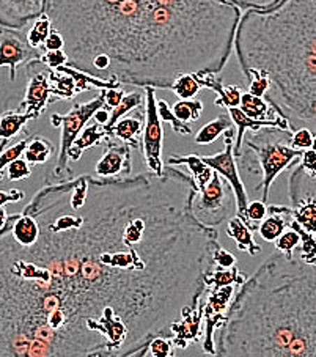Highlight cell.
Segmentation results:
<instances>
[{
    "label": "cell",
    "mask_w": 316,
    "mask_h": 357,
    "mask_svg": "<svg viewBox=\"0 0 316 357\" xmlns=\"http://www.w3.org/2000/svg\"><path fill=\"white\" fill-rule=\"evenodd\" d=\"M197 192L172 165L41 188L21 211L36 243L0 233V357H145L154 337H178L219 245L192 213Z\"/></svg>",
    "instance_id": "obj_1"
},
{
    "label": "cell",
    "mask_w": 316,
    "mask_h": 357,
    "mask_svg": "<svg viewBox=\"0 0 316 357\" xmlns=\"http://www.w3.org/2000/svg\"><path fill=\"white\" fill-rule=\"evenodd\" d=\"M68 66L120 85L170 90L183 75L218 76L243 10L228 0H45Z\"/></svg>",
    "instance_id": "obj_2"
},
{
    "label": "cell",
    "mask_w": 316,
    "mask_h": 357,
    "mask_svg": "<svg viewBox=\"0 0 316 357\" xmlns=\"http://www.w3.org/2000/svg\"><path fill=\"white\" fill-rule=\"evenodd\" d=\"M316 264L274 252L241 283L214 357H316Z\"/></svg>",
    "instance_id": "obj_3"
},
{
    "label": "cell",
    "mask_w": 316,
    "mask_h": 357,
    "mask_svg": "<svg viewBox=\"0 0 316 357\" xmlns=\"http://www.w3.org/2000/svg\"><path fill=\"white\" fill-rule=\"evenodd\" d=\"M244 77H268L264 101L287 116L291 132L316 125V0H278L241 15L233 40Z\"/></svg>",
    "instance_id": "obj_4"
},
{
    "label": "cell",
    "mask_w": 316,
    "mask_h": 357,
    "mask_svg": "<svg viewBox=\"0 0 316 357\" xmlns=\"http://www.w3.org/2000/svg\"><path fill=\"white\" fill-rule=\"evenodd\" d=\"M291 131L277 128H262L244 134L236 159L238 169L249 176H259L255 190H262V202L268 203L269 189L276 178L299 161L302 153L289 145Z\"/></svg>",
    "instance_id": "obj_5"
},
{
    "label": "cell",
    "mask_w": 316,
    "mask_h": 357,
    "mask_svg": "<svg viewBox=\"0 0 316 357\" xmlns=\"http://www.w3.org/2000/svg\"><path fill=\"white\" fill-rule=\"evenodd\" d=\"M103 106L104 90H99L93 100L86 102L73 104V107L68 114H52L51 125L54 128H61V135L57 162H55L54 167L46 174V184L61 183L74 178L73 170L70 169V165H68V162H70V159H68V150H70V146L73 145V142L76 140L80 131L86 126V123L93 119V114Z\"/></svg>",
    "instance_id": "obj_6"
},
{
    "label": "cell",
    "mask_w": 316,
    "mask_h": 357,
    "mask_svg": "<svg viewBox=\"0 0 316 357\" xmlns=\"http://www.w3.org/2000/svg\"><path fill=\"white\" fill-rule=\"evenodd\" d=\"M192 213L204 227L216 229L236 214V202L232 186L213 170L209 183L195 194L192 200Z\"/></svg>",
    "instance_id": "obj_7"
},
{
    "label": "cell",
    "mask_w": 316,
    "mask_h": 357,
    "mask_svg": "<svg viewBox=\"0 0 316 357\" xmlns=\"http://www.w3.org/2000/svg\"><path fill=\"white\" fill-rule=\"evenodd\" d=\"M144 106H145V126L142 132L140 151L144 155L148 172L156 175L164 174L165 164L163 161V145H164V128L156 109V90L151 87L144 89Z\"/></svg>",
    "instance_id": "obj_8"
},
{
    "label": "cell",
    "mask_w": 316,
    "mask_h": 357,
    "mask_svg": "<svg viewBox=\"0 0 316 357\" xmlns=\"http://www.w3.org/2000/svg\"><path fill=\"white\" fill-rule=\"evenodd\" d=\"M234 137H236V129H228L224 132V150L216 153L213 156H202V161L230 184L234 194V202H236V214L234 216L243 220L249 199H247L244 181L239 176L236 159L233 156Z\"/></svg>",
    "instance_id": "obj_9"
},
{
    "label": "cell",
    "mask_w": 316,
    "mask_h": 357,
    "mask_svg": "<svg viewBox=\"0 0 316 357\" xmlns=\"http://www.w3.org/2000/svg\"><path fill=\"white\" fill-rule=\"evenodd\" d=\"M26 75L29 82L26 95L20 104V112L32 115L33 120H38L46 112L49 104L54 102L52 85L49 82L47 68L35 60L26 63Z\"/></svg>",
    "instance_id": "obj_10"
},
{
    "label": "cell",
    "mask_w": 316,
    "mask_h": 357,
    "mask_svg": "<svg viewBox=\"0 0 316 357\" xmlns=\"http://www.w3.org/2000/svg\"><path fill=\"white\" fill-rule=\"evenodd\" d=\"M104 155L95 165V174L99 178H125L133 172V150L131 146L120 140L107 137L103 144Z\"/></svg>",
    "instance_id": "obj_11"
},
{
    "label": "cell",
    "mask_w": 316,
    "mask_h": 357,
    "mask_svg": "<svg viewBox=\"0 0 316 357\" xmlns=\"http://www.w3.org/2000/svg\"><path fill=\"white\" fill-rule=\"evenodd\" d=\"M43 52L40 49H33L22 38L17 30L2 29L0 30V68H10V81L16 79L17 66L27 61L38 59Z\"/></svg>",
    "instance_id": "obj_12"
},
{
    "label": "cell",
    "mask_w": 316,
    "mask_h": 357,
    "mask_svg": "<svg viewBox=\"0 0 316 357\" xmlns=\"http://www.w3.org/2000/svg\"><path fill=\"white\" fill-rule=\"evenodd\" d=\"M43 13L45 0H0V27L20 32Z\"/></svg>",
    "instance_id": "obj_13"
},
{
    "label": "cell",
    "mask_w": 316,
    "mask_h": 357,
    "mask_svg": "<svg viewBox=\"0 0 316 357\" xmlns=\"http://www.w3.org/2000/svg\"><path fill=\"white\" fill-rule=\"evenodd\" d=\"M145 126V106L134 109L133 112L126 114L116 125L109 131V137L120 140L123 144L131 146V150H140L142 132Z\"/></svg>",
    "instance_id": "obj_14"
},
{
    "label": "cell",
    "mask_w": 316,
    "mask_h": 357,
    "mask_svg": "<svg viewBox=\"0 0 316 357\" xmlns=\"http://www.w3.org/2000/svg\"><path fill=\"white\" fill-rule=\"evenodd\" d=\"M291 208L282 205H268V216L258 225V233L264 241L276 243V239L288 229Z\"/></svg>",
    "instance_id": "obj_15"
},
{
    "label": "cell",
    "mask_w": 316,
    "mask_h": 357,
    "mask_svg": "<svg viewBox=\"0 0 316 357\" xmlns=\"http://www.w3.org/2000/svg\"><path fill=\"white\" fill-rule=\"evenodd\" d=\"M198 81H200L202 89H209L218 93V98L214 100V104L218 107H239L241 96H243V89L238 87V85H225L220 77L214 75L202 76L198 77Z\"/></svg>",
    "instance_id": "obj_16"
},
{
    "label": "cell",
    "mask_w": 316,
    "mask_h": 357,
    "mask_svg": "<svg viewBox=\"0 0 316 357\" xmlns=\"http://www.w3.org/2000/svg\"><path fill=\"white\" fill-rule=\"evenodd\" d=\"M107 137L109 134L105 132L104 128L101 125H98V123L85 126L82 129V132H80L76 137V140L73 142L70 150H68V159L73 162L80 161V158H82L85 150L91 149V146L101 145Z\"/></svg>",
    "instance_id": "obj_17"
},
{
    "label": "cell",
    "mask_w": 316,
    "mask_h": 357,
    "mask_svg": "<svg viewBox=\"0 0 316 357\" xmlns=\"http://www.w3.org/2000/svg\"><path fill=\"white\" fill-rule=\"evenodd\" d=\"M30 120H33L32 115L20 112V110L10 109L2 112L0 115V151L11 145V140L22 131V128Z\"/></svg>",
    "instance_id": "obj_18"
},
{
    "label": "cell",
    "mask_w": 316,
    "mask_h": 357,
    "mask_svg": "<svg viewBox=\"0 0 316 357\" xmlns=\"http://www.w3.org/2000/svg\"><path fill=\"white\" fill-rule=\"evenodd\" d=\"M239 109L246 116L253 120H263V121H276L278 119H282V114L276 112L268 102L264 101V98H257L247 91H243V96H241V102H239ZM287 119V116H285Z\"/></svg>",
    "instance_id": "obj_19"
},
{
    "label": "cell",
    "mask_w": 316,
    "mask_h": 357,
    "mask_svg": "<svg viewBox=\"0 0 316 357\" xmlns=\"http://www.w3.org/2000/svg\"><path fill=\"white\" fill-rule=\"evenodd\" d=\"M186 164L190 170L192 174V180H194L195 186L198 190H202L206 184L209 183L211 176H213V169L208 167L206 164L202 161V156L198 155H172L169 158V161H167V165H172V167H175V165H181Z\"/></svg>",
    "instance_id": "obj_20"
},
{
    "label": "cell",
    "mask_w": 316,
    "mask_h": 357,
    "mask_svg": "<svg viewBox=\"0 0 316 357\" xmlns=\"http://www.w3.org/2000/svg\"><path fill=\"white\" fill-rule=\"evenodd\" d=\"M10 231L15 241L20 245H22V248H29V245L35 244L36 239L40 236L38 222H36L35 218L24 213L16 214Z\"/></svg>",
    "instance_id": "obj_21"
},
{
    "label": "cell",
    "mask_w": 316,
    "mask_h": 357,
    "mask_svg": "<svg viewBox=\"0 0 316 357\" xmlns=\"http://www.w3.org/2000/svg\"><path fill=\"white\" fill-rule=\"evenodd\" d=\"M227 235L238 244V249L247 252L250 257H255L262 252V245H258L253 239V233L247 229L246 224L238 216L228 219Z\"/></svg>",
    "instance_id": "obj_22"
},
{
    "label": "cell",
    "mask_w": 316,
    "mask_h": 357,
    "mask_svg": "<svg viewBox=\"0 0 316 357\" xmlns=\"http://www.w3.org/2000/svg\"><path fill=\"white\" fill-rule=\"evenodd\" d=\"M55 151L54 144L49 139L43 137L40 134H33L30 137V142L27 145L26 151H24L22 156H26V161L35 167V165L46 164L49 159L52 158Z\"/></svg>",
    "instance_id": "obj_23"
},
{
    "label": "cell",
    "mask_w": 316,
    "mask_h": 357,
    "mask_svg": "<svg viewBox=\"0 0 316 357\" xmlns=\"http://www.w3.org/2000/svg\"><path fill=\"white\" fill-rule=\"evenodd\" d=\"M49 82L52 85V96L55 101H71L79 95L77 85L74 82L71 76L65 75V73H59L47 68Z\"/></svg>",
    "instance_id": "obj_24"
},
{
    "label": "cell",
    "mask_w": 316,
    "mask_h": 357,
    "mask_svg": "<svg viewBox=\"0 0 316 357\" xmlns=\"http://www.w3.org/2000/svg\"><path fill=\"white\" fill-rule=\"evenodd\" d=\"M228 129H233L230 116H228V114H220L218 119H214L213 121H209L203 128H200V131H198L194 137V144L211 145L219 135L228 131Z\"/></svg>",
    "instance_id": "obj_25"
},
{
    "label": "cell",
    "mask_w": 316,
    "mask_h": 357,
    "mask_svg": "<svg viewBox=\"0 0 316 357\" xmlns=\"http://www.w3.org/2000/svg\"><path fill=\"white\" fill-rule=\"evenodd\" d=\"M140 106H144V95L139 93V91H131V93H125V96H123V100L120 101L119 106L112 109V114H109V120L103 126L104 131L109 134L110 129H112L116 125V121L121 120L126 114L133 112L134 109H137Z\"/></svg>",
    "instance_id": "obj_26"
},
{
    "label": "cell",
    "mask_w": 316,
    "mask_h": 357,
    "mask_svg": "<svg viewBox=\"0 0 316 357\" xmlns=\"http://www.w3.org/2000/svg\"><path fill=\"white\" fill-rule=\"evenodd\" d=\"M203 107L204 106L200 100H179L173 106H170L172 114L181 123H186V125L200 119Z\"/></svg>",
    "instance_id": "obj_27"
},
{
    "label": "cell",
    "mask_w": 316,
    "mask_h": 357,
    "mask_svg": "<svg viewBox=\"0 0 316 357\" xmlns=\"http://www.w3.org/2000/svg\"><path fill=\"white\" fill-rule=\"evenodd\" d=\"M170 90L179 100H195L198 91L202 90V85L197 75H183L175 79Z\"/></svg>",
    "instance_id": "obj_28"
},
{
    "label": "cell",
    "mask_w": 316,
    "mask_h": 357,
    "mask_svg": "<svg viewBox=\"0 0 316 357\" xmlns=\"http://www.w3.org/2000/svg\"><path fill=\"white\" fill-rule=\"evenodd\" d=\"M52 26L49 17L43 13L40 17H36L33 21L32 27H30L29 33H27V45L33 49H41L43 43L46 41L47 35L51 33Z\"/></svg>",
    "instance_id": "obj_29"
},
{
    "label": "cell",
    "mask_w": 316,
    "mask_h": 357,
    "mask_svg": "<svg viewBox=\"0 0 316 357\" xmlns=\"http://www.w3.org/2000/svg\"><path fill=\"white\" fill-rule=\"evenodd\" d=\"M266 216H268V203H263L262 200H255V202L247 203L243 222L246 224L247 229L253 233L255 230H258L259 222H262Z\"/></svg>",
    "instance_id": "obj_30"
},
{
    "label": "cell",
    "mask_w": 316,
    "mask_h": 357,
    "mask_svg": "<svg viewBox=\"0 0 316 357\" xmlns=\"http://www.w3.org/2000/svg\"><path fill=\"white\" fill-rule=\"evenodd\" d=\"M156 109H158V115L160 121H167L170 123V126L173 131L179 135H190L192 134V128L190 125H186V123L179 121L175 115L172 114V109H170V104L167 102L165 100H158L156 102Z\"/></svg>",
    "instance_id": "obj_31"
},
{
    "label": "cell",
    "mask_w": 316,
    "mask_h": 357,
    "mask_svg": "<svg viewBox=\"0 0 316 357\" xmlns=\"http://www.w3.org/2000/svg\"><path fill=\"white\" fill-rule=\"evenodd\" d=\"M30 137H32V135H27L26 139L16 142L13 145H8L3 151H0V183L3 181L5 167H7L10 162L16 161V159H20L24 155V151H26L30 142Z\"/></svg>",
    "instance_id": "obj_32"
},
{
    "label": "cell",
    "mask_w": 316,
    "mask_h": 357,
    "mask_svg": "<svg viewBox=\"0 0 316 357\" xmlns=\"http://www.w3.org/2000/svg\"><path fill=\"white\" fill-rule=\"evenodd\" d=\"M301 245V236L296 230H285L280 236L276 239V252H280L285 257H293V252Z\"/></svg>",
    "instance_id": "obj_33"
},
{
    "label": "cell",
    "mask_w": 316,
    "mask_h": 357,
    "mask_svg": "<svg viewBox=\"0 0 316 357\" xmlns=\"http://www.w3.org/2000/svg\"><path fill=\"white\" fill-rule=\"evenodd\" d=\"M148 354L151 357H175V343L167 337H154L148 343Z\"/></svg>",
    "instance_id": "obj_34"
},
{
    "label": "cell",
    "mask_w": 316,
    "mask_h": 357,
    "mask_svg": "<svg viewBox=\"0 0 316 357\" xmlns=\"http://www.w3.org/2000/svg\"><path fill=\"white\" fill-rule=\"evenodd\" d=\"M289 145L293 146L294 150H299V151L315 149V132L310 131L307 128L296 129V131H293V134H291Z\"/></svg>",
    "instance_id": "obj_35"
},
{
    "label": "cell",
    "mask_w": 316,
    "mask_h": 357,
    "mask_svg": "<svg viewBox=\"0 0 316 357\" xmlns=\"http://www.w3.org/2000/svg\"><path fill=\"white\" fill-rule=\"evenodd\" d=\"M33 167L30 165L26 159H16V161L10 162L7 165V172H8V180L10 181H20V180H26L30 175H32Z\"/></svg>",
    "instance_id": "obj_36"
},
{
    "label": "cell",
    "mask_w": 316,
    "mask_h": 357,
    "mask_svg": "<svg viewBox=\"0 0 316 357\" xmlns=\"http://www.w3.org/2000/svg\"><path fill=\"white\" fill-rule=\"evenodd\" d=\"M38 63L45 65L49 70H57L59 66H63L68 63V57L63 51H51L43 52L38 59H33Z\"/></svg>",
    "instance_id": "obj_37"
},
{
    "label": "cell",
    "mask_w": 316,
    "mask_h": 357,
    "mask_svg": "<svg viewBox=\"0 0 316 357\" xmlns=\"http://www.w3.org/2000/svg\"><path fill=\"white\" fill-rule=\"evenodd\" d=\"M213 261H214V266L216 268H220V269H230L233 268L234 264H236V257H234L232 252L225 250L222 245L219 244L218 248L214 249L213 252Z\"/></svg>",
    "instance_id": "obj_38"
},
{
    "label": "cell",
    "mask_w": 316,
    "mask_h": 357,
    "mask_svg": "<svg viewBox=\"0 0 316 357\" xmlns=\"http://www.w3.org/2000/svg\"><path fill=\"white\" fill-rule=\"evenodd\" d=\"M126 91L123 89H109V90H104V109L107 110H112L116 106H119L120 101L123 100V96H125Z\"/></svg>",
    "instance_id": "obj_39"
},
{
    "label": "cell",
    "mask_w": 316,
    "mask_h": 357,
    "mask_svg": "<svg viewBox=\"0 0 316 357\" xmlns=\"http://www.w3.org/2000/svg\"><path fill=\"white\" fill-rule=\"evenodd\" d=\"M63 38H61V35L57 32V30H51V33L47 35L46 41L43 43V46L40 51L41 52H51V51H63Z\"/></svg>",
    "instance_id": "obj_40"
},
{
    "label": "cell",
    "mask_w": 316,
    "mask_h": 357,
    "mask_svg": "<svg viewBox=\"0 0 316 357\" xmlns=\"http://www.w3.org/2000/svg\"><path fill=\"white\" fill-rule=\"evenodd\" d=\"M228 2L236 5V7L241 10H249V8L263 10V8L272 7V5L278 2V0H228Z\"/></svg>",
    "instance_id": "obj_41"
},
{
    "label": "cell",
    "mask_w": 316,
    "mask_h": 357,
    "mask_svg": "<svg viewBox=\"0 0 316 357\" xmlns=\"http://www.w3.org/2000/svg\"><path fill=\"white\" fill-rule=\"evenodd\" d=\"M299 164L302 165V169L306 170L310 176L316 178V150L315 149L303 151L301 159H299Z\"/></svg>",
    "instance_id": "obj_42"
},
{
    "label": "cell",
    "mask_w": 316,
    "mask_h": 357,
    "mask_svg": "<svg viewBox=\"0 0 316 357\" xmlns=\"http://www.w3.org/2000/svg\"><path fill=\"white\" fill-rule=\"evenodd\" d=\"M24 197H26V192H24V190H21V189L0 190V206L8 205V203L21 202Z\"/></svg>",
    "instance_id": "obj_43"
},
{
    "label": "cell",
    "mask_w": 316,
    "mask_h": 357,
    "mask_svg": "<svg viewBox=\"0 0 316 357\" xmlns=\"http://www.w3.org/2000/svg\"><path fill=\"white\" fill-rule=\"evenodd\" d=\"M13 219H15V214H11L10 216V214L7 213V209H5L3 206H0V233L8 229L11 222H13Z\"/></svg>",
    "instance_id": "obj_44"
},
{
    "label": "cell",
    "mask_w": 316,
    "mask_h": 357,
    "mask_svg": "<svg viewBox=\"0 0 316 357\" xmlns=\"http://www.w3.org/2000/svg\"><path fill=\"white\" fill-rule=\"evenodd\" d=\"M93 119H95V121L98 123V125L104 126L105 123H107V120H109V112L104 107H101V109H98L95 114H93Z\"/></svg>",
    "instance_id": "obj_45"
},
{
    "label": "cell",
    "mask_w": 316,
    "mask_h": 357,
    "mask_svg": "<svg viewBox=\"0 0 316 357\" xmlns=\"http://www.w3.org/2000/svg\"><path fill=\"white\" fill-rule=\"evenodd\" d=\"M145 357H146V356H145Z\"/></svg>",
    "instance_id": "obj_46"
}]
</instances>
